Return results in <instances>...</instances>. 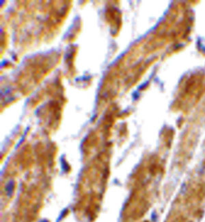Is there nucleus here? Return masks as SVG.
<instances>
[{
	"instance_id": "1",
	"label": "nucleus",
	"mask_w": 205,
	"mask_h": 222,
	"mask_svg": "<svg viewBox=\"0 0 205 222\" xmlns=\"http://www.w3.org/2000/svg\"><path fill=\"white\" fill-rule=\"evenodd\" d=\"M12 189H13V183L10 182L8 184L7 189H6V192H7L8 195H10L12 193Z\"/></svg>"
}]
</instances>
